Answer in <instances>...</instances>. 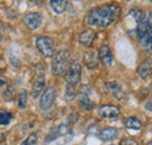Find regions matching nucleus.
<instances>
[{
	"label": "nucleus",
	"mask_w": 152,
	"mask_h": 145,
	"mask_svg": "<svg viewBox=\"0 0 152 145\" xmlns=\"http://www.w3.org/2000/svg\"><path fill=\"white\" fill-rule=\"evenodd\" d=\"M121 7L116 4H107L101 5L89 11L87 14V23L89 26L105 28L113 25L121 15Z\"/></svg>",
	"instance_id": "nucleus-1"
},
{
	"label": "nucleus",
	"mask_w": 152,
	"mask_h": 145,
	"mask_svg": "<svg viewBox=\"0 0 152 145\" xmlns=\"http://www.w3.org/2000/svg\"><path fill=\"white\" fill-rule=\"evenodd\" d=\"M70 66V53L67 49H62L53 59V63H52V72L56 76L63 75L66 70L69 68Z\"/></svg>",
	"instance_id": "nucleus-2"
},
{
	"label": "nucleus",
	"mask_w": 152,
	"mask_h": 145,
	"mask_svg": "<svg viewBox=\"0 0 152 145\" xmlns=\"http://www.w3.org/2000/svg\"><path fill=\"white\" fill-rule=\"evenodd\" d=\"M37 48L47 59L54 57V42L49 36H39L37 39Z\"/></svg>",
	"instance_id": "nucleus-3"
},
{
	"label": "nucleus",
	"mask_w": 152,
	"mask_h": 145,
	"mask_svg": "<svg viewBox=\"0 0 152 145\" xmlns=\"http://www.w3.org/2000/svg\"><path fill=\"white\" fill-rule=\"evenodd\" d=\"M81 75H82V66L78 61H74L73 63H70L67 70L66 81L70 86H76L81 80Z\"/></svg>",
	"instance_id": "nucleus-4"
},
{
	"label": "nucleus",
	"mask_w": 152,
	"mask_h": 145,
	"mask_svg": "<svg viewBox=\"0 0 152 145\" xmlns=\"http://www.w3.org/2000/svg\"><path fill=\"white\" fill-rule=\"evenodd\" d=\"M55 88L53 86H49L46 90L43 91L41 100H40V108L42 110H48L53 107L55 101Z\"/></svg>",
	"instance_id": "nucleus-5"
},
{
	"label": "nucleus",
	"mask_w": 152,
	"mask_h": 145,
	"mask_svg": "<svg viewBox=\"0 0 152 145\" xmlns=\"http://www.w3.org/2000/svg\"><path fill=\"white\" fill-rule=\"evenodd\" d=\"M90 88L88 86H82L78 91V97H80V105L83 110H91L94 108L95 103L90 98Z\"/></svg>",
	"instance_id": "nucleus-6"
},
{
	"label": "nucleus",
	"mask_w": 152,
	"mask_h": 145,
	"mask_svg": "<svg viewBox=\"0 0 152 145\" xmlns=\"http://www.w3.org/2000/svg\"><path fill=\"white\" fill-rule=\"evenodd\" d=\"M97 112H98V116L102 118H116L121 115V109L117 105L105 104V105L99 107Z\"/></svg>",
	"instance_id": "nucleus-7"
},
{
	"label": "nucleus",
	"mask_w": 152,
	"mask_h": 145,
	"mask_svg": "<svg viewBox=\"0 0 152 145\" xmlns=\"http://www.w3.org/2000/svg\"><path fill=\"white\" fill-rule=\"evenodd\" d=\"M42 15L40 13L37 12H33V13H28L27 15L23 17V23L32 31H35L38 29L39 27L41 26L42 23Z\"/></svg>",
	"instance_id": "nucleus-8"
},
{
	"label": "nucleus",
	"mask_w": 152,
	"mask_h": 145,
	"mask_svg": "<svg viewBox=\"0 0 152 145\" xmlns=\"http://www.w3.org/2000/svg\"><path fill=\"white\" fill-rule=\"evenodd\" d=\"M137 75L142 78V80H148L150 78L152 75V60L151 59H146L144 60L137 68Z\"/></svg>",
	"instance_id": "nucleus-9"
},
{
	"label": "nucleus",
	"mask_w": 152,
	"mask_h": 145,
	"mask_svg": "<svg viewBox=\"0 0 152 145\" xmlns=\"http://www.w3.org/2000/svg\"><path fill=\"white\" fill-rule=\"evenodd\" d=\"M98 56L102 63L105 67H111L114 62V55L111 53V49L108 46H101L98 49Z\"/></svg>",
	"instance_id": "nucleus-10"
},
{
	"label": "nucleus",
	"mask_w": 152,
	"mask_h": 145,
	"mask_svg": "<svg viewBox=\"0 0 152 145\" xmlns=\"http://www.w3.org/2000/svg\"><path fill=\"white\" fill-rule=\"evenodd\" d=\"M118 136V130L115 127H105L98 133V138L103 142H110L117 138Z\"/></svg>",
	"instance_id": "nucleus-11"
},
{
	"label": "nucleus",
	"mask_w": 152,
	"mask_h": 145,
	"mask_svg": "<svg viewBox=\"0 0 152 145\" xmlns=\"http://www.w3.org/2000/svg\"><path fill=\"white\" fill-rule=\"evenodd\" d=\"M96 37V33L93 31V29H84L81 34H80V42L83 45V46H86V47H90L91 45H93V42H94V40H95Z\"/></svg>",
	"instance_id": "nucleus-12"
},
{
	"label": "nucleus",
	"mask_w": 152,
	"mask_h": 145,
	"mask_svg": "<svg viewBox=\"0 0 152 145\" xmlns=\"http://www.w3.org/2000/svg\"><path fill=\"white\" fill-rule=\"evenodd\" d=\"M105 86H107L108 90L110 91V94L114 96L115 98H117V100H123L124 98V91H123L119 83L113 81V82H108Z\"/></svg>",
	"instance_id": "nucleus-13"
},
{
	"label": "nucleus",
	"mask_w": 152,
	"mask_h": 145,
	"mask_svg": "<svg viewBox=\"0 0 152 145\" xmlns=\"http://www.w3.org/2000/svg\"><path fill=\"white\" fill-rule=\"evenodd\" d=\"M45 88V77L43 75H39L37 80L34 81L33 86H32V96L34 98H37L39 95L42 92V89Z\"/></svg>",
	"instance_id": "nucleus-14"
},
{
	"label": "nucleus",
	"mask_w": 152,
	"mask_h": 145,
	"mask_svg": "<svg viewBox=\"0 0 152 145\" xmlns=\"http://www.w3.org/2000/svg\"><path fill=\"white\" fill-rule=\"evenodd\" d=\"M49 6H50V8L53 10V12L55 14H61L66 11V8L68 6V2L64 1V0H52L49 2Z\"/></svg>",
	"instance_id": "nucleus-15"
},
{
	"label": "nucleus",
	"mask_w": 152,
	"mask_h": 145,
	"mask_svg": "<svg viewBox=\"0 0 152 145\" xmlns=\"http://www.w3.org/2000/svg\"><path fill=\"white\" fill-rule=\"evenodd\" d=\"M84 62H86L87 67L90 69H95L97 67V57L93 52H87L84 54Z\"/></svg>",
	"instance_id": "nucleus-16"
},
{
	"label": "nucleus",
	"mask_w": 152,
	"mask_h": 145,
	"mask_svg": "<svg viewBox=\"0 0 152 145\" xmlns=\"http://www.w3.org/2000/svg\"><path fill=\"white\" fill-rule=\"evenodd\" d=\"M125 127L130 130H140L142 129V122L137 117H129L125 119Z\"/></svg>",
	"instance_id": "nucleus-17"
},
{
	"label": "nucleus",
	"mask_w": 152,
	"mask_h": 145,
	"mask_svg": "<svg viewBox=\"0 0 152 145\" xmlns=\"http://www.w3.org/2000/svg\"><path fill=\"white\" fill-rule=\"evenodd\" d=\"M66 131H67V127H66V125H60V127L53 129V130L50 131L49 136L47 137V142H50V141H53V139L57 138L58 136L64 135V133H66Z\"/></svg>",
	"instance_id": "nucleus-18"
},
{
	"label": "nucleus",
	"mask_w": 152,
	"mask_h": 145,
	"mask_svg": "<svg viewBox=\"0 0 152 145\" xmlns=\"http://www.w3.org/2000/svg\"><path fill=\"white\" fill-rule=\"evenodd\" d=\"M12 114L8 111H1L0 112V125H7L12 121Z\"/></svg>",
	"instance_id": "nucleus-19"
},
{
	"label": "nucleus",
	"mask_w": 152,
	"mask_h": 145,
	"mask_svg": "<svg viewBox=\"0 0 152 145\" xmlns=\"http://www.w3.org/2000/svg\"><path fill=\"white\" fill-rule=\"evenodd\" d=\"M75 95H76V91H75V86H70L68 84L67 86V89H66V101L70 102L75 98Z\"/></svg>",
	"instance_id": "nucleus-20"
},
{
	"label": "nucleus",
	"mask_w": 152,
	"mask_h": 145,
	"mask_svg": "<svg viewBox=\"0 0 152 145\" xmlns=\"http://www.w3.org/2000/svg\"><path fill=\"white\" fill-rule=\"evenodd\" d=\"M37 142H38V133L34 132V133H31V135L22 142L21 145H35Z\"/></svg>",
	"instance_id": "nucleus-21"
},
{
	"label": "nucleus",
	"mask_w": 152,
	"mask_h": 145,
	"mask_svg": "<svg viewBox=\"0 0 152 145\" xmlns=\"http://www.w3.org/2000/svg\"><path fill=\"white\" fill-rule=\"evenodd\" d=\"M27 104V91L23 90L19 95V108L23 109Z\"/></svg>",
	"instance_id": "nucleus-22"
},
{
	"label": "nucleus",
	"mask_w": 152,
	"mask_h": 145,
	"mask_svg": "<svg viewBox=\"0 0 152 145\" xmlns=\"http://www.w3.org/2000/svg\"><path fill=\"white\" fill-rule=\"evenodd\" d=\"M119 145H138V142L133 138H124L121 141Z\"/></svg>",
	"instance_id": "nucleus-23"
},
{
	"label": "nucleus",
	"mask_w": 152,
	"mask_h": 145,
	"mask_svg": "<svg viewBox=\"0 0 152 145\" xmlns=\"http://www.w3.org/2000/svg\"><path fill=\"white\" fill-rule=\"evenodd\" d=\"M5 139V136H4V133L2 132H0V144L2 143V141Z\"/></svg>",
	"instance_id": "nucleus-24"
},
{
	"label": "nucleus",
	"mask_w": 152,
	"mask_h": 145,
	"mask_svg": "<svg viewBox=\"0 0 152 145\" xmlns=\"http://www.w3.org/2000/svg\"><path fill=\"white\" fill-rule=\"evenodd\" d=\"M146 109L152 111V103H148V104H146Z\"/></svg>",
	"instance_id": "nucleus-25"
},
{
	"label": "nucleus",
	"mask_w": 152,
	"mask_h": 145,
	"mask_svg": "<svg viewBox=\"0 0 152 145\" xmlns=\"http://www.w3.org/2000/svg\"><path fill=\"white\" fill-rule=\"evenodd\" d=\"M4 84H5V81H4V80H1V78H0V88H1V87H2V86H4Z\"/></svg>",
	"instance_id": "nucleus-26"
},
{
	"label": "nucleus",
	"mask_w": 152,
	"mask_h": 145,
	"mask_svg": "<svg viewBox=\"0 0 152 145\" xmlns=\"http://www.w3.org/2000/svg\"><path fill=\"white\" fill-rule=\"evenodd\" d=\"M1 37H2V28L0 27V41H1Z\"/></svg>",
	"instance_id": "nucleus-27"
},
{
	"label": "nucleus",
	"mask_w": 152,
	"mask_h": 145,
	"mask_svg": "<svg viewBox=\"0 0 152 145\" xmlns=\"http://www.w3.org/2000/svg\"><path fill=\"white\" fill-rule=\"evenodd\" d=\"M149 48H150V51L152 52V39H151V41H150V45H149Z\"/></svg>",
	"instance_id": "nucleus-28"
},
{
	"label": "nucleus",
	"mask_w": 152,
	"mask_h": 145,
	"mask_svg": "<svg viewBox=\"0 0 152 145\" xmlns=\"http://www.w3.org/2000/svg\"><path fill=\"white\" fill-rule=\"evenodd\" d=\"M146 145H152V141H151V142H149V143H148Z\"/></svg>",
	"instance_id": "nucleus-29"
}]
</instances>
